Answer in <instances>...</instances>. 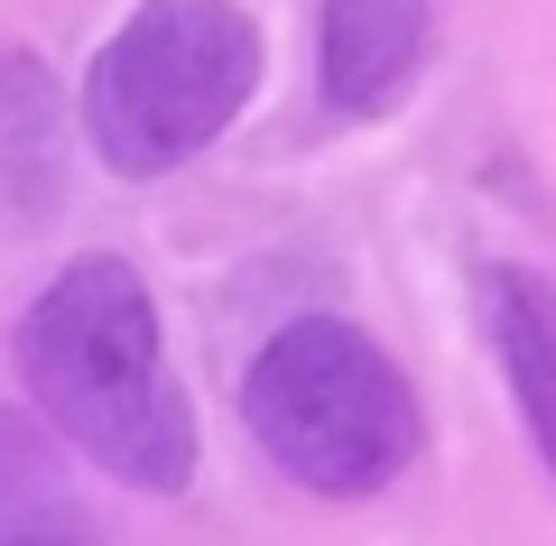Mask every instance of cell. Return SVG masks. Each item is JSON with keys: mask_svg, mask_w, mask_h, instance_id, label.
<instances>
[{"mask_svg": "<svg viewBox=\"0 0 556 546\" xmlns=\"http://www.w3.org/2000/svg\"><path fill=\"white\" fill-rule=\"evenodd\" d=\"M10 352H20V390L47 417V435H65L93 472L149 500H177L195 482V408L167 361L159 296L121 251L65 259L28 296Z\"/></svg>", "mask_w": 556, "mask_h": 546, "instance_id": "1", "label": "cell"}, {"mask_svg": "<svg viewBox=\"0 0 556 546\" xmlns=\"http://www.w3.org/2000/svg\"><path fill=\"white\" fill-rule=\"evenodd\" d=\"M241 427L316 500H371L427 454V408H417L408 371L353 315L278 325L241 371Z\"/></svg>", "mask_w": 556, "mask_h": 546, "instance_id": "2", "label": "cell"}, {"mask_svg": "<svg viewBox=\"0 0 556 546\" xmlns=\"http://www.w3.org/2000/svg\"><path fill=\"white\" fill-rule=\"evenodd\" d=\"M260 65L241 0H139L84 75V139L112 176H177L251 112Z\"/></svg>", "mask_w": 556, "mask_h": 546, "instance_id": "3", "label": "cell"}, {"mask_svg": "<svg viewBox=\"0 0 556 546\" xmlns=\"http://www.w3.org/2000/svg\"><path fill=\"white\" fill-rule=\"evenodd\" d=\"M437 56V0H325L316 84L334 120H390Z\"/></svg>", "mask_w": 556, "mask_h": 546, "instance_id": "4", "label": "cell"}, {"mask_svg": "<svg viewBox=\"0 0 556 546\" xmlns=\"http://www.w3.org/2000/svg\"><path fill=\"white\" fill-rule=\"evenodd\" d=\"M473 315H482V343H492L519 417H529L538 464L556 472V278L519 269V259H482L473 269Z\"/></svg>", "mask_w": 556, "mask_h": 546, "instance_id": "5", "label": "cell"}, {"mask_svg": "<svg viewBox=\"0 0 556 546\" xmlns=\"http://www.w3.org/2000/svg\"><path fill=\"white\" fill-rule=\"evenodd\" d=\"M56 176H65V112H56V84H47L38 56H0V223L20 232L56 204Z\"/></svg>", "mask_w": 556, "mask_h": 546, "instance_id": "6", "label": "cell"}, {"mask_svg": "<svg viewBox=\"0 0 556 546\" xmlns=\"http://www.w3.org/2000/svg\"><path fill=\"white\" fill-rule=\"evenodd\" d=\"M0 546H84V537H56V528H28V537H0Z\"/></svg>", "mask_w": 556, "mask_h": 546, "instance_id": "7", "label": "cell"}]
</instances>
